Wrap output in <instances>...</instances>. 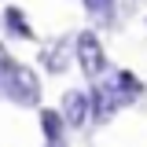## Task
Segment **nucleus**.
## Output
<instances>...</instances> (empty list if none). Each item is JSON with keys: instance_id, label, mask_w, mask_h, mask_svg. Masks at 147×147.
Here are the masks:
<instances>
[{"instance_id": "nucleus-4", "label": "nucleus", "mask_w": 147, "mask_h": 147, "mask_svg": "<svg viewBox=\"0 0 147 147\" xmlns=\"http://www.w3.org/2000/svg\"><path fill=\"white\" fill-rule=\"evenodd\" d=\"M40 129L48 132V140H52V144H59V140H63V114L44 110V114H40Z\"/></svg>"}, {"instance_id": "nucleus-2", "label": "nucleus", "mask_w": 147, "mask_h": 147, "mask_svg": "<svg viewBox=\"0 0 147 147\" xmlns=\"http://www.w3.org/2000/svg\"><path fill=\"white\" fill-rule=\"evenodd\" d=\"M88 118V99H85V92H66V99H63V121L66 125H81Z\"/></svg>"}, {"instance_id": "nucleus-6", "label": "nucleus", "mask_w": 147, "mask_h": 147, "mask_svg": "<svg viewBox=\"0 0 147 147\" xmlns=\"http://www.w3.org/2000/svg\"><path fill=\"white\" fill-rule=\"evenodd\" d=\"M92 11H110V0H88Z\"/></svg>"}, {"instance_id": "nucleus-5", "label": "nucleus", "mask_w": 147, "mask_h": 147, "mask_svg": "<svg viewBox=\"0 0 147 147\" xmlns=\"http://www.w3.org/2000/svg\"><path fill=\"white\" fill-rule=\"evenodd\" d=\"M7 30H11V33H18V37H30V26H26V22H22V11H15V7H11V11H7Z\"/></svg>"}, {"instance_id": "nucleus-1", "label": "nucleus", "mask_w": 147, "mask_h": 147, "mask_svg": "<svg viewBox=\"0 0 147 147\" xmlns=\"http://www.w3.org/2000/svg\"><path fill=\"white\" fill-rule=\"evenodd\" d=\"M74 48H77V63H81V70L88 74V77H96V74L103 70V52H99V40L92 33H81L77 40H74Z\"/></svg>"}, {"instance_id": "nucleus-3", "label": "nucleus", "mask_w": 147, "mask_h": 147, "mask_svg": "<svg viewBox=\"0 0 147 147\" xmlns=\"http://www.w3.org/2000/svg\"><path fill=\"white\" fill-rule=\"evenodd\" d=\"M7 92H11L15 99H22V103H30V99H33V92H37L33 74L22 70V66H11V85H7Z\"/></svg>"}]
</instances>
